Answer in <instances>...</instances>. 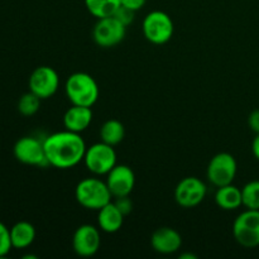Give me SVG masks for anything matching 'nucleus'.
I'll return each mask as SVG.
<instances>
[{
  "label": "nucleus",
  "mask_w": 259,
  "mask_h": 259,
  "mask_svg": "<svg viewBox=\"0 0 259 259\" xmlns=\"http://www.w3.org/2000/svg\"><path fill=\"white\" fill-rule=\"evenodd\" d=\"M48 164L60 169H68L77 166L86 153L85 141L80 133L67 129L50 134L43 139Z\"/></svg>",
  "instance_id": "obj_1"
},
{
  "label": "nucleus",
  "mask_w": 259,
  "mask_h": 259,
  "mask_svg": "<svg viewBox=\"0 0 259 259\" xmlns=\"http://www.w3.org/2000/svg\"><path fill=\"white\" fill-rule=\"evenodd\" d=\"M65 91L72 105L91 106L98 101L99 85L95 78L86 72H75L67 78Z\"/></svg>",
  "instance_id": "obj_2"
},
{
  "label": "nucleus",
  "mask_w": 259,
  "mask_h": 259,
  "mask_svg": "<svg viewBox=\"0 0 259 259\" xmlns=\"http://www.w3.org/2000/svg\"><path fill=\"white\" fill-rule=\"evenodd\" d=\"M76 201L89 210H100L111 201V192L106 182L89 177L81 180L75 189Z\"/></svg>",
  "instance_id": "obj_3"
},
{
  "label": "nucleus",
  "mask_w": 259,
  "mask_h": 259,
  "mask_svg": "<svg viewBox=\"0 0 259 259\" xmlns=\"http://www.w3.org/2000/svg\"><path fill=\"white\" fill-rule=\"evenodd\" d=\"M174 22L167 13L153 10L143 20V34L153 45H164L174 35Z\"/></svg>",
  "instance_id": "obj_4"
},
{
  "label": "nucleus",
  "mask_w": 259,
  "mask_h": 259,
  "mask_svg": "<svg viewBox=\"0 0 259 259\" xmlns=\"http://www.w3.org/2000/svg\"><path fill=\"white\" fill-rule=\"evenodd\" d=\"M234 239L244 248L259 245V210L247 209L237 217L233 224Z\"/></svg>",
  "instance_id": "obj_5"
},
{
  "label": "nucleus",
  "mask_w": 259,
  "mask_h": 259,
  "mask_svg": "<svg viewBox=\"0 0 259 259\" xmlns=\"http://www.w3.org/2000/svg\"><path fill=\"white\" fill-rule=\"evenodd\" d=\"M83 163L94 175H108L116 166V152L113 146L99 142L86 149Z\"/></svg>",
  "instance_id": "obj_6"
},
{
  "label": "nucleus",
  "mask_w": 259,
  "mask_h": 259,
  "mask_svg": "<svg viewBox=\"0 0 259 259\" xmlns=\"http://www.w3.org/2000/svg\"><path fill=\"white\" fill-rule=\"evenodd\" d=\"M238 164L234 156L227 152L218 153L210 159L209 166L206 169L207 180L214 186L222 187L225 185H230L237 176Z\"/></svg>",
  "instance_id": "obj_7"
},
{
  "label": "nucleus",
  "mask_w": 259,
  "mask_h": 259,
  "mask_svg": "<svg viewBox=\"0 0 259 259\" xmlns=\"http://www.w3.org/2000/svg\"><path fill=\"white\" fill-rule=\"evenodd\" d=\"M126 27L115 17L100 18L93 30V38L99 47L111 48L125 38Z\"/></svg>",
  "instance_id": "obj_8"
},
{
  "label": "nucleus",
  "mask_w": 259,
  "mask_h": 259,
  "mask_svg": "<svg viewBox=\"0 0 259 259\" xmlns=\"http://www.w3.org/2000/svg\"><path fill=\"white\" fill-rule=\"evenodd\" d=\"M13 153L20 163L37 167L50 166L46 157L43 141L34 137H23L18 139L13 148Z\"/></svg>",
  "instance_id": "obj_9"
},
{
  "label": "nucleus",
  "mask_w": 259,
  "mask_h": 259,
  "mask_svg": "<svg viewBox=\"0 0 259 259\" xmlns=\"http://www.w3.org/2000/svg\"><path fill=\"white\" fill-rule=\"evenodd\" d=\"M29 91L42 100L50 99L57 93L60 86V76L55 68L50 66H39L29 76Z\"/></svg>",
  "instance_id": "obj_10"
},
{
  "label": "nucleus",
  "mask_w": 259,
  "mask_h": 259,
  "mask_svg": "<svg viewBox=\"0 0 259 259\" xmlns=\"http://www.w3.org/2000/svg\"><path fill=\"white\" fill-rule=\"evenodd\" d=\"M206 185L197 177H185L175 189V200L177 204L186 209L197 206L206 196Z\"/></svg>",
  "instance_id": "obj_11"
},
{
  "label": "nucleus",
  "mask_w": 259,
  "mask_h": 259,
  "mask_svg": "<svg viewBox=\"0 0 259 259\" xmlns=\"http://www.w3.org/2000/svg\"><path fill=\"white\" fill-rule=\"evenodd\" d=\"M100 232L94 225H80L73 233L72 248L80 257H93L100 249Z\"/></svg>",
  "instance_id": "obj_12"
},
{
  "label": "nucleus",
  "mask_w": 259,
  "mask_h": 259,
  "mask_svg": "<svg viewBox=\"0 0 259 259\" xmlns=\"http://www.w3.org/2000/svg\"><path fill=\"white\" fill-rule=\"evenodd\" d=\"M106 185L113 197L128 196L132 194L136 185V175L126 164H116L106 175Z\"/></svg>",
  "instance_id": "obj_13"
},
{
  "label": "nucleus",
  "mask_w": 259,
  "mask_h": 259,
  "mask_svg": "<svg viewBox=\"0 0 259 259\" xmlns=\"http://www.w3.org/2000/svg\"><path fill=\"white\" fill-rule=\"evenodd\" d=\"M151 245L157 253L172 254L179 252L182 245V237L176 229L162 227L153 232L151 237Z\"/></svg>",
  "instance_id": "obj_14"
},
{
  "label": "nucleus",
  "mask_w": 259,
  "mask_h": 259,
  "mask_svg": "<svg viewBox=\"0 0 259 259\" xmlns=\"http://www.w3.org/2000/svg\"><path fill=\"white\" fill-rule=\"evenodd\" d=\"M93 121V110L89 106L72 105L63 115L65 129L75 133H82Z\"/></svg>",
  "instance_id": "obj_15"
},
{
  "label": "nucleus",
  "mask_w": 259,
  "mask_h": 259,
  "mask_svg": "<svg viewBox=\"0 0 259 259\" xmlns=\"http://www.w3.org/2000/svg\"><path fill=\"white\" fill-rule=\"evenodd\" d=\"M124 215L121 214L120 210L116 207L114 201H110L105 206L99 210L98 214V225L100 230L108 234H114L119 232L123 227Z\"/></svg>",
  "instance_id": "obj_16"
},
{
  "label": "nucleus",
  "mask_w": 259,
  "mask_h": 259,
  "mask_svg": "<svg viewBox=\"0 0 259 259\" xmlns=\"http://www.w3.org/2000/svg\"><path fill=\"white\" fill-rule=\"evenodd\" d=\"M215 202L220 209L227 210V211L239 209L243 205L242 190L238 189L233 184L218 187V191L215 194Z\"/></svg>",
  "instance_id": "obj_17"
},
{
  "label": "nucleus",
  "mask_w": 259,
  "mask_h": 259,
  "mask_svg": "<svg viewBox=\"0 0 259 259\" xmlns=\"http://www.w3.org/2000/svg\"><path fill=\"white\" fill-rule=\"evenodd\" d=\"M10 239L13 248L25 249L30 247L35 239V228L29 222H18L10 228Z\"/></svg>",
  "instance_id": "obj_18"
},
{
  "label": "nucleus",
  "mask_w": 259,
  "mask_h": 259,
  "mask_svg": "<svg viewBox=\"0 0 259 259\" xmlns=\"http://www.w3.org/2000/svg\"><path fill=\"white\" fill-rule=\"evenodd\" d=\"M125 137V128L123 123L116 119H109L101 125L100 138L101 142L109 146H118Z\"/></svg>",
  "instance_id": "obj_19"
},
{
  "label": "nucleus",
  "mask_w": 259,
  "mask_h": 259,
  "mask_svg": "<svg viewBox=\"0 0 259 259\" xmlns=\"http://www.w3.org/2000/svg\"><path fill=\"white\" fill-rule=\"evenodd\" d=\"M85 5L91 15L100 19V18L113 17L121 3L120 0H85Z\"/></svg>",
  "instance_id": "obj_20"
},
{
  "label": "nucleus",
  "mask_w": 259,
  "mask_h": 259,
  "mask_svg": "<svg viewBox=\"0 0 259 259\" xmlns=\"http://www.w3.org/2000/svg\"><path fill=\"white\" fill-rule=\"evenodd\" d=\"M243 206L250 210H259V181H250L242 189Z\"/></svg>",
  "instance_id": "obj_21"
},
{
  "label": "nucleus",
  "mask_w": 259,
  "mask_h": 259,
  "mask_svg": "<svg viewBox=\"0 0 259 259\" xmlns=\"http://www.w3.org/2000/svg\"><path fill=\"white\" fill-rule=\"evenodd\" d=\"M40 100L42 99L38 98L35 94H33L32 91L24 94L22 98L18 101V110L22 115L24 116H32L39 110L40 108Z\"/></svg>",
  "instance_id": "obj_22"
},
{
  "label": "nucleus",
  "mask_w": 259,
  "mask_h": 259,
  "mask_svg": "<svg viewBox=\"0 0 259 259\" xmlns=\"http://www.w3.org/2000/svg\"><path fill=\"white\" fill-rule=\"evenodd\" d=\"M12 248L13 244L12 239H10V229L4 223L0 222V258L9 254Z\"/></svg>",
  "instance_id": "obj_23"
},
{
  "label": "nucleus",
  "mask_w": 259,
  "mask_h": 259,
  "mask_svg": "<svg viewBox=\"0 0 259 259\" xmlns=\"http://www.w3.org/2000/svg\"><path fill=\"white\" fill-rule=\"evenodd\" d=\"M113 17H115L119 22L123 23L125 27H128V25H131L132 23L134 22V18H136V12L132 9H129V8H125V7H123V5H120V7L116 9V12L114 13Z\"/></svg>",
  "instance_id": "obj_24"
},
{
  "label": "nucleus",
  "mask_w": 259,
  "mask_h": 259,
  "mask_svg": "<svg viewBox=\"0 0 259 259\" xmlns=\"http://www.w3.org/2000/svg\"><path fill=\"white\" fill-rule=\"evenodd\" d=\"M114 204L116 205V207L120 210L121 214H123L124 217H126V215L131 214L132 210H133V202H132V200L129 199V195L128 196L115 197V201H114Z\"/></svg>",
  "instance_id": "obj_25"
},
{
  "label": "nucleus",
  "mask_w": 259,
  "mask_h": 259,
  "mask_svg": "<svg viewBox=\"0 0 259 259\" xmlns=\"http://www.w3.org/2000/svg\"><path fill=\"white\" fill-rule=\"evenodd\" d=\"M248 125L249 128L254 132L255 134H259V109L257 110H253L249 114V118H248Z\"/></svg>",
  "instance_id": "obj_26"
},
{
  "label": "nucleus",
  "mask_w": 259,
  "mask_h": 259,
  "mask_svg": "<svg viewBox=\"0 0 259 259\" xmlns=\"http://www.w3.org/2000/svg\"><path fill=\"white\" fill-rule=\"evenodd\" d=\"M146 2L147 0H120V3L123 7L129 8V9L134 10V12L142 9V8L146 5Z\"/></svg>",
  "instance_id": "obj_27"
},
{
  "label": "nucleus",
  "mask_w": 259,
  "mask_h": 259,
  "mask_svg": "<svg viewBox=\"0 0 259 259\" xmlns=\"http://www.w3.org/2000/svg\"><path fill=\"white\" fill-rule=\"evenodd\" d=\"M252 152H253V154H254L255 158L259 161V134H257V136H255V138L253 139Z\"/></svg>",
  "instance_id": "obj_28"
},
{
  "label": "nucleus",
  "mask_w": 259,
  "mask_h": 259,
  "mask_svg": "<svg viewBox=\"0 0 259 259\" xmlns=\"http://www.w3.org/2000/svg\"><path fill=\"white\" fill-rule=\"evenodd\" d=\"M196 255L191 254V253H185V254L180 255V259H196Z\"/></svg>",
  "instance_id": "obj_29"
}]
</instances>
